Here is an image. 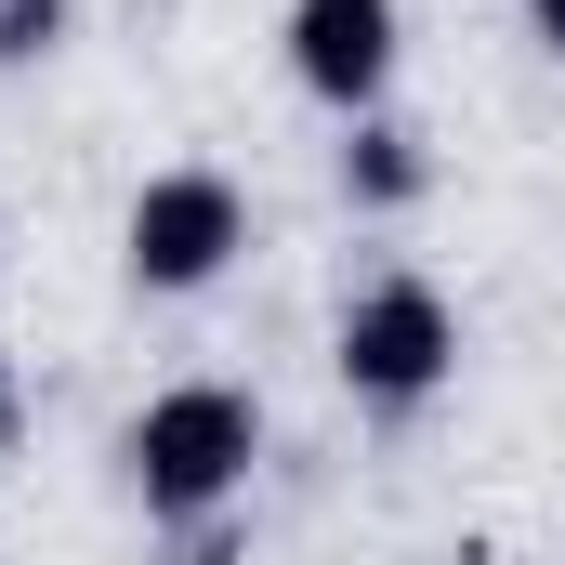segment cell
<instances>
[{"label": "cell", "mask_w": 565, "mask_h": 565, "mask_svg": "<svg viewBox=\"0 0 565 565\" xmlns=\"http://www.w3.org/2000/svg\"><path fill=\"white\" fill-rule=\"evenodd\" d=\"M422 184H434V158H422V132L408 119H342V198L355 211H422Z\"/></svg>", "instance_id": "obj_5"}, {"label": "cell", "mask_w": 565, "mask_h": 565, "mask_svg": "<svg viewBox=\"0 0 565 565\" xmlns=\"http://www.w3.org/2000/svg\"><path fill=\"white\" fill-rule=\"evenodd\" d=\"M250 460H264V408L237 382H171L119 422V473H132L145 526H211L250 500Z\"/></svg>", "instance_id": "obj_1"}, {"label": "cell", "mask_w": 565, "mask_h": 565, "mask_svg": "<svg viewBox=\"0 0 565 565\" xmlns=\"http://www.w3.org/2000/svg\"><path fill=\"white\" fill-rule=\"evenodd\" d=\"M526 40H540V53H565V0H526Z\"/></svg>", "instance_id": "obj_9"}, {"label": "cell", "mask_w": 565, "mask_h": 565, "mask_svg": "<svg viewBox=\"0 0 565 565\" xmlns=\"http://www.w3.org/2000/svg\"><path fill=\"white\" fill-rule=\"evenodd\" d=\"M329 369H342V395H355L369 422H422L434 395L460 382V302L434 277H408V264L355 277L342 329H329Z\"/></svg>", "instance_id": "obj_2"}, {"label": "cell", "mask_w": 565, "mask_h": 565, "mask_svg": "<svg viewBox=\"0 0 565 565\" xmlns=\"http://www.w3.org/2000/svg\"><path fill=\"white\" fill-rule=\"evenodd\" d=\"M66 53V0H0V66L26 79V66H53Z\"/></svg>", "instance_id": "obj_6"}, {"label": "cell", "mask_w": 565, "mask_h": 565, "mask_svg": "<svg viewBox=\"0 0 565 565\" xmlns=\"http://www.w3.org/2000/svg\"><path fill=\"white\" fill-rule=\"evenodd\" d=\"M237 250H250V198H237V171H211V158L145 171L132 211H119V264H132L145 302H198Z\"/></svg>", "instance_id": "obj_3"}, {"label": "cell", "mask_w": 565, "mask_h": 565, "mask_svg": "<svg viewBox=\"0 0 565 565\" xmlns=\"http://www.w3.org/2000/svg\"><path fill=\"white\" fill-rule=\"evenodd\" d=\"M13 434H26V382H13V355H0V460H13Z\"/></svg>", "instance_id": "obj_8"}, {"label": "cell", "mask_w": 565, "mask_h": 565, "mask_svg": "<svg viewBox=\"0 0 565 565\" xmlns=\"http://www.w3.org/2000/svg\"><path fill=\"white\" fill-rule=\"evenodd\" d=\"M277 40H289V79H302L329 119H369V106L395 93L408 13H395V0H289V13H277Z\"/></svg>", "instance_id": "obj_4"}, {"label": "cell", "mask_w": 565, "mask_h": 565, "mask_svg": "<svg viewBox=\"0 0 565 565\" xmlns=\"http://www.w3.org/2000/svg\"><path fill=\"white\" fill-rule=\"evenodd\" d=\"M184 540V565H237V513H211V526H171Z\"/></svg>", "instance_id": "obj_7"}]
</instances>
